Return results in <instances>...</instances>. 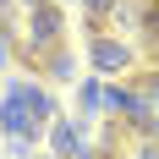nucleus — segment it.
I'll return each instance as SVG.
<instances>
[{"label": "nucleus", "mask_w": 159, "mask_h": 159, "mask_svg": "<svg viewBox=\"0 0 159 159\" xmlns=\"http://www.w3.org/2000/svg\"><path fill=\"white\" fill-rule=\"evenodd\" d=\"M137 159H159V137L154 132H137Z\"/></svg>", "instance_id": "9b49d317"}, {"label": "nucleus", "mask_w": 159, "mask_h": 159, "mask_svg": "<svg viewBox=\"0 0 159 159\" xmlns=\"http://www.w3.org/2000/svg\"><path fill=\"white\" fill-rule=\"evenodd\" d=\"M82 6H88V33H104V16H115L121 0H82Z\"/></svg>", "instance_id": "1a4fd4ad"}, {"label": "nucleus", "mask_w": 159, "mask_h": 159, "mask_svg": "<svg viewBox=\"0 0 159 159\" xmlns=\"http://www.w3.org/2000/svg\"><path fill=\"white\" fill-rule=\"evenodd\" d=\"M121 104H126V88H115V82H104V88H99V110L121 115Z\"/></svg>", "instance_id": "9d476101"}, {"label": "nucleus", "mask_w": 159, "mask_h": 159, "mask_svg": "<svg viewBox=\"0 0 159 159\" xmlns=\"http://www.w3.org/2000/svg\"><path fill=\"white\" fill-rule=\"evenodd\" d=\"M16 6H22V11H39V6H49V0H16Z\"/></svg>", "instance_id": "4468645a"}, {"label": "nucleus", "mask_w": 159, "mask_h": 159, "mask_svg": "<svg viewBox=\"0 0 159 159\" xmlns=\"http://www.w3.org/2000/svg\"><path fill=\"white\" fill-rule=\"evenodd\" d=\"M11 99H22V104H28V110L39 115V121H44V126L55 121V99H49L44 88H39V82H11Z\"/></svg>", "instance_id": "423d86ee"}, {"label": "nucleus", "mask_w": 159, "mask_h": 159, "mask_svg": "<svg viewBox=\"0 0 159 159\" xmlns=\"http://www.w3.org/2000/svg\"><path fill=\"white\" fill-rule=\"evenodd\" d=\"M44 137H49V148H55V159H77V154H88V143L77 137V126H71V121H49Z\"/></svg>", "instance_id": "20e7f679"}, {"label": "nucleus", "mask_w": 159, "mask_h": 159, "mask_svg": "<svg viewBox=\"0 0 159 159\" xmlns=\"http://www.w3.org/2000/svg\"><path fill=\"white\" fill-rule=\"evenodd\" d=\"M11 61V39H6V33H0V66Z\"/></svg>", "instance_id": "ddd939ff"}, {"label": "nucleus", "mask_w": 159, "mask_h": 159, "mask_svg": "<svg viewBox=\"0 0 159 159\" xmlns=\"http://www.w3.org/2000/svg\"><path fill=\"white\" fill-rule=\"evenodd\" d=\"M88 61H93L99 77H115V71H126V66H132V49L115 44V39H104V33H93V39H88Z\"/></svg>", "instance_id": "7ed1b4c3"}, {"label": "nucleus", "mask_w": 159, "mask_h": 159, "mask_svg": "<svg viewBox=\"0 0 159 159\" xmlns=\"http://www.w3.org/2000/svg\"><path fill=\"white\" fill-rule=\"evenodd\" d=\"M121 121H126L132 132H148V126H154V99H148L143 88H126V104H121Z\"/></svg>", "instance_id": "39448f33"}, {"label": "nucleus", "mask_w": 159, "mask_h": 159, "mask_svg": "<svg viewBox=\"0 0 159 159\" xmlns=\"http://www.w3.org/2000/svg\"><path fill=\"white\" fill-rule=\"evenodd\" d=\"M143 93L154 99V110H159V71H148V77H143Z\"/></svg>", "instance_id": "f8f14e48"}, {"label": "nucleus", "mask_w": 159, "mask_h": 159, "mask_svg": "<svg viewBox=\"0 0 159 159\" xmlns=\"http://www.w3.org/2000/svg\"><path fill=\"white\" fill-rule=\"evenodd\" d=\"M39 66H44V77H55V82H71V77H77V61L66 55V44H61V49H49Z\"/></svg>", "instance_id": "0eeeda50"}, {"label": "nucleus", "mask_w": 159, "mask_h": 159, "mask_svg": "<svg viewBox=\"0 0 159 159\" xmlns=\"http://www.w3.org/2000/svg\"><path fill=\"white\" fill-rule=\"evenodd\" d=\"M137 33H143L148 44L159 49V0H148V6H137Z\"/></svg>", "instance_id": "6e6552de"}, {"label": "nucleus", "mask_w": 159, "mask_h": 159, "mask_svg": "<svg viewBox=\"0 0 159 159\" xmlns=\"http://www.w3.org/2000/svg\"><path fill=\"white\" fill-rule=\"evenodd\" d=\"M0 126H6V137H11V154L22 159V154H28V143L39 137V126H44V121H39V115H33L22 99L6 93V104H0Z\"/></svg>", "instance_id": "f03ea898"}, {"label": "nucleus", "mask_w": 159, "mask_h": 159, "mask_svg": "<svg viewBox=\"0 0 159 159\" xmlns=\"http://www.w3.org/2000/svg\"><path fill=\"white\" fill-rule=\"evenodd\" d=\"M66 44V22H61V6L49 0V6H39V11H28V28H22V61L39 66L49 55V49Z\"/></svg>", "instance_id": "f257e3e1"}]
</instances>
